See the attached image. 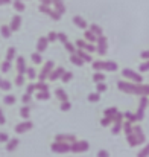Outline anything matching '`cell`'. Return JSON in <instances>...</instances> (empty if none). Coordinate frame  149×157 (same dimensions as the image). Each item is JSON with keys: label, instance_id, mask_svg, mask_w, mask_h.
<instances>
[{"label": "cell", "instance_id": "37", "mask_svg": "<svg viewBox=\"0 0 149 157\" xmlns=\"http://www.w3.org/2000/svg\"><path fill=\"white\" fill-rule=\"evenodd\" d=\"M14 58H15V48H9L8 52H6V61H11L12 63Z\"/></svg>", "mask_w": 149, "mask_h": 157}, {"label": "cell", "instance_id": "9", "mask_svg": "<svg viewBox=\"0 0 149 157\" xmlns=\"http://www.w3.org/2000/svg\"><path fill=\"white\" fill-rule=\"evenodd\" d=\"M75 46H76L78 49L85 51V52H95V51H96V46L91 44V43H88V41H85V40H78V41L75 43Z\"/></svg>", "mask_w": 149, "mask_h": 157}, {"label": "cell", "instance_id": "13", "mask_svg": "<svg viewBox=\"0 0 149 157\" xmlns=\"http://www.w3.org/2000/svg\"><path fill=\"white\" fill-rule=\"evenodd\" d=\"M17 70L20 75H24L26 70H28V66H26V61H24V56H18L17 58Z\"/></svg>", "mask_w": 149, "mask_h": 157}, {"label": "cell", "instance_id": "25", "mask_svg": "<svg viewBox=\"0 0 149 157\" xmlns=\"http://www.w3.org/2000/svg\"><path fill=\"white\" fill-rule=\"evenodd\" d=\"M35 90L37 92H49V86L46 84V81H40L35 84Z\"/></svg>", "mask_w": 149, "mask_h": 157}, {"label": "cell", "instance_id": "44", "mask_svg": "<svg viewBox=\"0 0 149 157\" xmlns=\"http://www.w3.org/2000/svg\"><path fill=\"white\" fill-rule=\"evenodd\" d=\"M64 46H65V49H67V51H69L70 53H75V52H76V46H75L73 43L67 41V43H64Z\"/></svg>", "mask_w": 149, "mask_h": 157}, {"label": "cell", "instance_id": "39", "mask_svg": "<svg viewBox=\"0 0 149 157\" xmlns=\"http://www.w3.org/2000/svg\"><path fill=\"white\" fill-rule=\"evenodd\" d=\"M26 75H28V78H29V79H35V76H37V70H35L34 67H28Z\"/></svg>", "mask_w": 149, "mask_h": 157}, {"label": "cell", "instance_id": "55", "mask_svg": "<svg viewBox=\"0 0 149 157\" xmlns=\"http://www.w3.org/2000/svg\"><path fill=\"white\" fill-rule=\"evenodd\" d=\"M34 92H35V84H28V87H26V93L32 95Z\"/></svg>", "mask_w": 149, "mask_h": 157}, {"label": "cell", "instance_id": "33", "mask_svg": "<svg viewBox=\"0 0 149 157\" xmlns=\"http://www.w3.org/2000/svg\"><path fill=\"white\" fill-rule=\"evenodd\" d=\"M122 128H123V131H125V134L128 136V134H131L132 133V124L131 122H125V124H122Z\"/></svg>", "mask_w": 149, "mask_h": 157}, {"label": "cell", "instance_id": "51", "mask_svg": "<svg viewBox=\"0 0 149 157\" xmlns=\"http://www.w3.org/2000/svg\"><path fill=\"white\" fill-rule=\"evenodd\" d=\"M70 108H72V104H70L69 101H62V102H61V110H62V111H69Z\"/></svg>", "mask_w": 149, "mask_h": 157}, {"label": "cell", "instance_id": "3", "mask_svg": "<svg viewBox=\"0 0 149 157\" xmlns=\"http://www.w3.org/2000/svg\"><path fill=\"white\" fill-rule=\"evenodd\" d=\"M50 150H52L53 153H56V154H65V153L70 151V145L65 144V142H56V140H55V142L50 145Z\"/></svg>", "mask_w": 149, "mask_h": 157}, {"label": "cell", "instance_id": "16", "mask_svg": "<svg viewBox=\"0 0 149 157\" xmlns=\"http://www.w3.org/2000/svg\"><path fill=\"white\" fill-rule=\"evenodd\" d=\"M72 20H73V23H75L79 29H84V31H85V29H87V26H88V25H87V20H84L81 15H75Z\"/></svg>", "mask_w": 149, "mask_h": 157}, {"label": "cell", "instance_id": "61", "mask_svg": "<svg viewBox=\"0 0 149 157\" xmlns=\"http://www.w3.org/2000/svg\"><path fill=\"white\" fill-rule=\"evenodd\" d=\"M11 3V0H0V6L2 5H9Z\"/></svg>", "mask_w": 149, "mask_h": 157}, {"label": "cell", "instance_id": "32", "mask_svg": "<svg viewBox=\"0 0 149 157\" xmlns=\"http://www.w3.org/2000/svg\"><path fill=\"white\" fill-rule=\"evenodd\" d=\"M93 81L98 84V82H103L105 81V75L102 73V72H95V75H93Z\"/></svg>", "mask_w": 149, "mask_h": 157}, {"label": "cell", "instance_id": "40", "mask_svg": "<svg viewBox=\"0 0 149 157\" xmlns=\"http://www.w3.org/2000/svg\"><path fill=\"white\" fill-rule=\"evenodd\" d=\"M72 78H73V73L72 72H64L62 76H61V81L62 82H69V81H72Z\"/></svg>", "mask_w": 149, "mask_h": 157}, {"label": "cell", "instance_id": "19", "mask_svg": "<svg viewBox=\"0 0 149 157\" xmlns=\"http://www.w3.org/2000/svg\"><path fill=\"white\" fill-rule=\"evenodd\" d=\"M52 3L55 5V11L58 12V14H64L65 12V6H64V3H62V0H52Z\"/></svg>", "mask_w": 149, "mask_h": 157}, {"label": "cell", "instance_id": "58", "mask_svg": "<svg viewBox=\"0 0 149 157\" xmlns=\"http://www.w3.org/2000/svg\"><path fill=\"white\" fill-rule=\"evenodd\" d=\"M5 122H6V119H5V114H3V111L0 110V125H5Z\"/></svg>", "mask_w": 149, "mask_h": 157}, {"label": "cell", "instance_id": "22", "mask_svg": "<svg viewBox=\"0 0 149 157\" xmlns=\"http://www.w3.org/2000/svg\"><path fill=\"white\" fill-rule=\"evenodd\" d=\"M18 142H20V140H18V139H15V137H14V139H9V140H8V144H6V150H8L9 153H11V151H14V150L18 147Z\"/></svg>", "mask_w": 149, "mask_h": 157}, {"label": "cell", "instance_id": "15", "mask_svg": "<svg viewBox=\"0 0 149 157\" xmlns=\"http://www.w3.org/2000/svg\"><path fill=\"white\" fill-rule=\"evenodd\" d=\"M20 26H21V17H20V15H14V17H12V20H11V25H9L11 31H12V32H15V31H18V29H20Z\"/></svg>", "mask_w": 149, "mask_h": 157}, {"label": "cell", "instance_id": "36", "mask_svg": "<svg viewBox=\"0 0 149 157\" xmlns=\"http://www.w3.org/2000/svg\"><path fill=\"white\" fill-rule=\"evenodd\" d=\"M31 59L34 61V64H40L41 61H43V58H41V53L40 52H34L31 55Z\"/></svg>", "mask_w": 149, "mask_h": 157}, {"label": "cell", "instance_id": "54", "mask_svg": "<svg viewBox=\"0 0 149 157\" xmlns=\"http://www.w3.org/2000/svg\"><path fill=\"white\" fill-rule=\"evenodd\" d=\"M139 69H140V72H148L149 70V59H146L143 64H140V67H139Z\"/></svg>", "mask_w": 149, "mask_h": 157}, {"label": "cell", "instance_id": "46", "mask_svg": "<svg viewBox=\"0 0 149 157\" xmlns=\"http://www.w3.org/2000/svg\"><path fill=\"white\" fill-rule=\"evenodd\" d=\"M15 84H17L18 87L23 86V84H24V75H20V73H18V75L15 76Z\"/></svg>", "mask_w": 149, "mask_h": 157}, {"label": "cell", "instance_id": "57", "mask_svg": "<svg viewBox=\"0 0 149 157\" xmlns=\"http://www.w3.org/2000/svg\"><path fill=\"white\" fill-rule=\"evenodd\" d=\"M98 157H110V153L105 150H100V151H98Z\"/></svg>", "mask_w": 149, "mask_h": 157}, {"label": "cell", "instance_id": "27", "mask_svg": "<svg viewBox=\"0 0 149 157\" xmlns=\"http://www.w3.org/2000/svg\"><path fill=\"white\" fill-rule=\"evenodd\" d=\"M90 31L96 35V37H99V35H103V31H102V28H100L99 25H96V23H93V25H90Z\"/></svg>", "mask_w": 149, "mask_h": 157}, {"label": "cell", "instance_id": "41", "mask_svg": "<svg viewBox=\"0 0 149 157\" xmlns=\"http://www.w3.org/2000/svg\"><path fill=\"white\" fill-rule=\"evenodd\" d=\"M0 89L5 90V92H8V90L11 89V81H8V79H2V82H0Z\"/></svg>", "mask_w": 149, "mask_h": 157}, {"label": "cell", "instance_id": "49", "mask_svg": "<svg viewBox=\"0 0 149 157\" xmlns=\"http://www.w3.org/2000/svg\"><path fill=\"white\" fill-rule=\"evenodd\" d=\"M113 122H119V124H123V114L122 113H116V116L113 117Z\"/></svg>", "mask_w": 149, "mask_h": 157}, {"label": "cell", "instance_id": "26", "mask_svg": "<svg viewBox=\"0 0 149 157\" xmlns=\"http://www.w3.org/2000/svg\"><path fill=\"white\" fill-rule=\"evenodd\" d=\"M55 95H56V98L62 102V101H69V98H67V93L62 90V89H56L55 90Z\"/></svg>", "mask_w": 149, "mask_h": 157}, {"label": "cell", "instance_id": "31", "mask_svg": "<svg viewBox=\"0 0 149 157\" xmlns=\"http://www.w3.org/2000/svg\"><path fill=\"white\" fill-rule=\"evenodd\" d=\"M123 117H126V121H128V122H131V124H134V122H137V116H136V113H131V111H126V113L123 114Z\"/></svg>", "mask_w": 149, "mask_h": 157}, {"label": "cell", "instance_id": "53", "mask_svg": "<svg viewBox=\"0 0 149 157\" xmlns=\"http://www.w3.org/2000/svg\"><path fill=\"white\" fill-rule=\"evenodd\" d=\"M58 41H61L62 44H64V43H67V41H69V40H67V35H65V34H62V32H58Z\"/></svg>", "mask_w": 149, "mask_h": 157}, {"label": "cell", "instance_id": "50", "mask_svg": "<svg viewBox=\"0 0 149 157\" xmlns=\"http://www.w3.org/2000/svg\"><path fill=\"white\" fill-rule=\"evenodd\" d=\"M21 101H23V104H29L31 101H32V95H29V93H24L23 96H21Z\"/></svg>", "mask_w": 149, "mask_h": 157}, {"label": "cell", "instance_id": "24", "mask_svg": "<svg viewBox=\"0 0 149 157\" xmlns=\"http://www.w3.org/2000/svg\"><path fill=\"white\" fill-rule=\"evenodd\" d=\"M0 34H2V37H3V38H9V37H11V34H12V31H11V28H9V26L3 25V26L0 28Z\"/></svg>", "mask_w": 149, "mask_h": 157}, {"label": "cell", "instance_id": "43", "mask_svg": "<svg viewBox=\"0 0 149 157\" xmlns=\"http://www.w3.org/2000/svg\"><path fill=\"white\" fill-rule=\"evenodd\" d=\"M122 131V124H119V122H114V125H113V130H111V133L113 134H119Z\"/></svg>", "mask_w": 149, "mask_h": 157}, {"label": "cell", "instance_id": "34", "mask_svg": "<svg viewBox=\"0 0 149 157\" xmlns=\"http://www.w3.org/2000/svg\"><path fill=\"white\" fill-rule=\"evenodd\" d=\"M15 101H17V99H15L14 95H6V96L3 98V102H5L6 105H14L15 104Z\"/></svg>", "mask_w": 149, "mask_h": 157}, {"label": "cell", "instance_id": "48", "mask_svg": "<svg viewBox=\"0 0 149 157\" xmlns=\"http://www.w3.org/2000/svg\"><path fill=\"white\" fill-rule=\"evenodd\" d=\"M96 89H98V93H103L108 87H106L105 82H98V84H96Z\"/></svg>", "mask_w": 149, "mask_h": 157}, {"label": "cell", "instance_id": "17", "mask_svg": "<svg viewBox=\"0 0 149 157\" xmlns=\"http://www.w3.org/2000/svg\"><path fill=\"white\" fill-rule=\"evenodd\" d=\"M132 133L137 136V139H139V142H140V145L142 144H145V140H146V137H145V134H143V131H142V128L139 127V125H136V127H132Z\"/></svg>", "mask_w": 149, "mask_h": 157}, {"label": "cell", "instance_id": "45", "mask_svg": "<svg viewBox=\"0 0 149 157\" xmlns=\"http://www.w3.org/2000/svg\"><path fill=\"white\" fill-rule=\"evenodd\" d=\"M113 124V117H108V116H105L102 121H100V125L102 127H108V125H111Z\"/></svg>", "mask_w": 149, "mask_h": 157}, {"label": "cell", "instance_id": "12", "mask_svg": "<svg viewBox=\"0 0 149 157\" xmlns=\"http://www.w3.org/2000/svg\"><path fill=\"white\" fill-rule=\"evenodd\" d=\"M65 72V69L64 67H56V69H53L52 72H50L49 75V79L50 81H56V79H59L61 76H62V73Z\"/></svg>", "mask_w": 149, "mask_h": 157}, {"label": "cell", "instance_id": "47", "mask_svg": "<svg viewBox=\"0 0 149 157\" xmlns=\"http://www.w3.org/2000/svg\"><path fill=\"white\" fill-rule=\"evenodd\" d=\"M137 157H149V144L142 150V151H140V153H139V154H137Z\"/></svg>", "mask_w": 149, "mask_h": 157}, {"label": "cell", "instance_id": "10", "mask_svg": "<svg viewBox=\"0 0 149 157\" xmlns=\"http://www.w3.org/2000/svg\"><path fill=\"white\" fill-rule=\"evenodd\" d=\"M32 127H34V124L31 122V121H24V122H21V124H18L17 127H15V131L18 133V134H23V133H26V131H29V130H32Z\"/></svg>", "mask_w": 149, "mask_h": 157}, {"label": "cell", "instance_id": "18", "mask_svg": "<svg viewBox=\"0 0 149 157\" xmlns=\"http://www.w3.org/2000/svg\"><path fill=\"white\" fill-rule=\"evenodd\" d=\"M70 63L72 64H75V66H78V67H81V66H84V59L78 55V53L75 52V53H70Z\"/></svg>", "mask_w": 149, "mask_h": 157}, {"label": "cell", "instance_id": "38", "mask_svg": "<svg viewBox=\"0 0 149 157\" xmlns=\"http://www.w3.org/2000/svg\"><path fill=\"white\" fill-rule=\"evenodd\" d=\"M103 113H105V116H108V117H114L116 113H117V108H116V107H110V108H106Z\"/></svg>", "mask_w": 149, "mask_h": 157}, {"label": "cell", "instance_id": "8", "mask_svg": "<svg viewBox=\"0 0 149 157\" xmlns=\"http://www.w3.org/2000/svg\"><path fill=\"white\" fill-rule=\"evenodd\" d=\"M38 9H40V12L47 14L49 17H52V20H55V21H58V20L61 18V14H58L55 9H50L47 5H40V6H38Z\"/></svg>", "mask_w": 149, "mask_h": 157}, {"label": "cell", "instance_id": "21", "mask_svg": "<svg viewBox=\"0 0 149 157\" xmlns=\"http://www.w3.org/2000/svg\"><path fill=\"white\" fill-rule=\"evenodd\" d=\"M126 140H128V144H129V147H137V145H140V142H139V139H137V136L134 134V133H131V134H128L126 136Z\"/></svg>", "mask_w": 149, "mask_h": 157}, {"label": "cell", "instance_id": "28", "mask_svg": "<svg viewBox=\"0 0 149 157\" xmlns=\"http://www.w3.org/2000/svg\"><path fill=\"white\" fill-rule=\"evenodd\" d=\"M11 69H12V63H11V61H6V59H5V61L0 64V70H2L3 73H8Z\"/></svg>", "mask_w": 149, "mask_h": 157}, {"label": "cell", "instance_id": "42", "mask_svg": "<svg viewBox=\"0 0 149 157\" xmlns=\"http://www.w3.org/2000/svg\"><path fill=\"white\" fill-rule=\"evenodd\" d=\"M87 99H88V102H98V101L100 99V95L98 93V92H96V93H90Z\"/></svg>", "mask_w": 149, "mask_h": 157}, {"label": "cell", "instance_id": "29", "mask_svg": "<svg viewBox=\"0 0 149 157\" xmlns=\"http://www.w3.org/2000/svg\"><path fill=\"white\" fill-rule=\"evenodd\" d=\"M20 114H21V117L26 121V119L29 117V114H31V107H29V105H23V107L20 108Z\"/></svg>", "mask_w": 149, "mask_h": 157}, {"label": "cell", "instance_id": "35", "mask_svg": "<svg viewBox=\"0 0 149 157\" xmlns=\"http://www.w3.org/2000/svg\"><path fill=\"white\" fill-rule=\"evenodd\" d=\"M49 98H50L49 92H38V93H37V99H38V101H47Z\"/></svg>", "mask_w": 149, "mask_h": 157}, {"label": "cell", "instance_id": "56", "mask_svg": "<svg viewBox=\"0 0 149 157\" xmlns=\"http://www.w3.org/2000/svg\"><path fill=\"white\" fill-rule=\"evenodd\" d=\"M9 140V136L6 133H0V142H8Z\"/></svg>", "mask_w": 149, "mask_h": 157}, {"label": "cell", "instance_id": "30", "mask_svg": "<svg viewBox=\"0 0 149 157\" xmlns=\"http://www.w3.org/2000/svg\"><path fill=\"white\" fill-rule=\"evenodd\" d=\"M14 8L18 11V12H23L24 9H26V6H24V3H23V0H14Z\"/></svg>", "mask_w": 149, "mask_h": 157}, {"label": "cell", "instance_id": "59", "mask_svg": "<svg viewBox=\"0 0 149 157\" xmlns=\"http://www.w3.org/2000/svg\"><path fill=\"white\" fill-rule=\"evenodd\" d=\"M140 56H142L143 59H149V51H143V52L140 53Z\"/></svg>", "mask_w": 149, "mask_h": 157}, {"label": "cell", "instance_id": "20", "mask_svg": "<svg viewBox=\"0 0 149 157\" xmlns=\"http://www.w3.org/2000/svg\"><path fill=\"white\" fill-rule=\"evenodd\" d=\"M76 53H78L85 63H93V58H91L90 52H85V51H82V49H76Z\"/></svg>", "mask_w": 149, "mask_h": 157}, {"label": "cell", "instance_id": "11", "mask_svg": "<svg viewBox=\"0 0 149 157\" xmlns=\"http://www.w3.org/2000/svg\"><path fill=\"white\" fill-rule=\"evenodd\" d=\"M55 140L56 142H65V144H73L75 140H76V137L73 136V134H56V137H55Z\"/></svg>", "mask_w": 149, "mask_h": 157}, {"label": "cell", "instance_id": "14", "mask_svg": "<svg viewBox=\"0 0 149 157\" xmlns=\"http://www.w3.org/2000/svg\"><path fill=\"white\" fill-rule=\"evenodd\" d=\"M47 44H49V40L47 37H40L38 38V43H37V52H44L47 49Z\"/></svg>", "mask_w": 149, "mask_h": 157}, {"label": "cell", "instance_id": "2", "mask_svg": "<svg viewBox=\"0 0 149 157\" xmlns=\"http://www.w3.org/2000/svg\"><path fill=\"white\" fill-rule=\"evenodd\" d=\"M122 75H123L125 78H128L129 81H134L136 84H142V81H143V76H142L140 73L134 72L132 69H123V70H122Z\"/></svg>", "mask_w": 149, "mask_h": 157}, {"label": "cell", "instance_id": "52", "mask_svg": "<svg viewBox=\"0 0 149 157\" xmlns=\"http://www.w3.org/2000/svg\"><path fill=\"white\" fill-rule=\"evenodd\" d=\"M47 40H49L50 43L56 41V40H58V32H49V35H47Z\"/></svg>", "mask_w": 149, "mask_h": 157}, {"label": "cell", "instance_id": "1", "mask_svg": "<svg viewBox=\"0 0 149 157\" xmlns=\"http://www.w3.org/2000/svg\"><path fill=\"white\" fill-rule=\"evenodd\" d=\"M93 69L96 72H102V70H108V72H116L119 69L117 63L114 61H93Z\"/></svg>", "mask_w": 149, "mask_h": 157}, {"label": "cell", "instance_id": "4", "mask_svg": "<svg viewBox=\"0 0 149 157\" xmlns=\"http://www.w3.org/2000/svg\"><path fill=\"white\" fill-rule=\"evenodd\" d=\"M90 148V145H88V142H85V140H75L72 145H70V151L72 153H84V151H87Z\"/></svg>", "mask_w": 149, "mask_h": 157}, {"label": "cell", "instance_id": "6", "mask_svg": "<svg viewBox=\"0 0 149 157\" xmlns=\"http://www.w3.org/2000/svg\"><path fill=\"white\" fill-rule=\"evenodd\" d=\"M55 69V64H53V61L52 59H49L44 66H43V70L40 72V75H38V78H40V81H46L47 78H49L50 72Z\"/></svg>", "mask_w": 149, "mask_h": 157}, {"label": "cell", "instance_id": "5", "mask_svg": "<svg viewBox=\"0 0 149 157\" xmlns=\"http://www.w3.org/2000/svg\"><path fill=\"white\" fill-rule=\"evenodd\" d=\"M117 89L123 93H129L134 95L136 90V82H126V81H117Z\"/></svg>", "mask_w": 149, "mask_h": 157}, {"label": "cell", "instance_id": "7", "mask_svg": "<svg viewBox=\"0 0 149 157\" xmlns=\"http://www.w3.org/2000/svg\"><path fill=\"white\" fill-rule=\"evenodd\" d=\"M98 48H96V51L99 55H105L106 51H108V40H106V37L105 35H99L98 37Z\"/></svg>", "mask_w": 149, "mask_h": 157}, {"label": "cell", "instance_id": "62", "mask_svg": "<svg viewBox=\"0 0 149 157\" xmlns=\"http://www.w3.org/2000/svg\"><path fill=\"white\" fill-rule=\"evenodd\" d=\"M0 82H2V78H0Z\"/></svg>", "mask_w": 149, "mask_h": 157}, {"label": "cell", "instance_id": "60", "mask_svg": "<svg viewBox=\"0 0 149 157\" xmlns=\"http://www.w3.org/2000/svg\"><path fill=\"white\" fill-rule=\"evenodd\" d=\"M40 2H41V5H47V6L52 5V0H40Z\"/></svg>", "mask_w": 149, "mask_h": 157}, {"label": "cell", "instance_id": "23", "mask_svg": "<svg viewBox=\"0 0 149 157\" xmlns=\"http://www.w3.org/2000/svg\"><path fill=\"white\" fill-rule=\"evenodd\" d=\"M84 37H85V41H88V43H96L98 41V37L91 31H85L84 32Z\"/></svg>", "mask_w": 149, "mask_h": 157}]
</instances>
